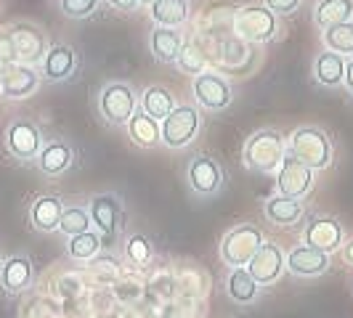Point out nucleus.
Wrapping results in <instances>:
<instances>
[{
	"label": "nucleus",
	"mask_w": 353,
	"mask_h": 318,
	"mask_svg": "<svg viewBox=\"0 0 353 318\" xmlns=\"http://www.w3.org/2000/svg\"><path fill=\"white\" fill-rule=\"evenodd\" d=\"M189 183L196 194L210 196L221 189V170L210 157H196L189 165Z\"/></svg>",
	"instance_id": "obj_17"
},
{
	"label": "nucleus",
	"mask_w": 353,
	"mask_h": 318,
	"mask_svg": "<svg viewBox=\"0 0 353 318\" xmlns=\"http://www.w3.org/2000/svg\"><path fill=\"white\" fill-rule=\"evenodd\" d=\"M143 6H154V3H157V0H141Z\"/></svg>",
	"instance_id": "obj_40"
},
{
	"label": "nucleus",
	"mask_w": 353,
	"mask_h": 318,
	"mask_svg": "<svg viewBox=\"0 0 353 318\" xmlns=\"http://www.w3.org/2000/svg\"><path fill=\"white\" fill-rule=\"evenodd\" d=\"M90 226H96L99 233H104L106 239H112L120 231V220H123V207L112 194H101L90 202Z\"/></svg>",
	"instance_id": "obj_11"
},
{
	"label": "nucleus",
	"mask_w": 353,
	"mask_h": 318,
	"mask_svg": "<svg viewBox=\"0 0 353 318\" xmlns=\"http://www.w3.org/2000/svg\"><path fill=\"white\" fill-rule=\"evenodd\" d=\"M128 127H130V138L139 143V146H154L159 141V125L157 120H152L143 109H136L133 117L128 120Z\"/></svg>",
	"instance_id": "obj_24"
},
{
	"label": "nucleus",
	"mask_w": 353,
	"mask_h": 318,
	"mask_svg": "<svg viewBox=\"0 0 353 318\" xmlns=\"http://www.w3.org/2000/svg\"><path fill=\"white\" fill-rule=\"evenodd\" d=\"M263 244V233L255 226H236L221 242V260L234 268L248 265Z\"/></svg>",
	"instance_id": "obj_2"
},
{
	"label": "nucleus",
	"mask_w": 353,
	"mask_h": 318,
	"mask_svg": "<svg viewBox=\"0 0 353 318\" xmlns=\"http://www.w3.org/2000/svg\"><path fill=\"white\" fill-rule=\"evenodd\" d=\"M353 14V0H321L316 6V24L330 30L337 24H345Z\"/></svg>",
	"instance_id": "obj_23"
},
{
	"label": "nucleus",
	"mask_w": 353,
	"mask_h": 318,
	"mask_svg": "<svg viewBox=\"0 0 353 318\" xmlns=\"http://www.w3.org/2000/svg\"><path fill=\"white\" fill-rule=\"evenodd\" d=\"M303 215V207L298 199H287V196H274L265 202V218L276 226H292L298 223Z\"/></svg>",
	"instance_id": "obj_22"
},
{
	"label": "nucleus",
	"mask_w": 353,
	"mask_h": 318,
	"mask_svg": "<svg viewBox=\"0 0 353 318\" xmlns=\"http://www.w3.org/2000/svg\"><path fill=\"white\" fill-rule=\"evenodd\" d=\"M152 17L159 27H176L183 24L189 17V3L186 0H157L152 6Z\"/></svg>",
	"instance_id": "obj_25"
},
{
	"label": "nucleus",
	"mask_w": 353,
	"mask_h": 318,
	"mask_svg": "<svg viewBox=\"0 0 353 318\" xmlns=\"http://www.w3.org/2000/svg\"><path fill=\"white\" fill-rule=\"evenodd\" d=\"M324 43L332 48V53H353V24H337L324 32Z\"/></svg>",
	"instance_id": "obj_31"
},
{
	"label": "nucleus",
	"mask_w": 353,
	"mask_h": 318,
	"mask_svg": "<svg viewBox=\"0 0 353 318\" xmlns=\"http://www.w3.org/2000/svg\"><path fill=\"white\" fill-rule=\"evenodd\" d=\"M0 88H3V67H0Z\"/></svg>",
	"instance_id": "obj_41"
},
{
	"label": "nucleus",
	"mask_w": 353,
	"mask_h": 318,
	"mask_svg": "<svg viewBox=\"0 0 353 318\" xmlns=\"http://www.w3.org/2000/svg\"><path fill=\"white\" fill-rule=\"evenodd\" d=\"M40 143H43L40 130L30 120H17L6 130V149L17 159H24V162L35 159L40 154Z\"/></svg>",
	"instance_id": "obj_6"
},
{
	"label": "nucleus",
	"mask_w": 353,
	"mask_h": 318,
	"mask_svg": "<svg viewBox=\"0 0 353 318\" xmlns=\"http://www.w3.org/2000/svg\"><path fill=\"white\" fill-rule=\"evenodd\" d=\"M37 88V74L27 64H8L3 67V96L6 98H24Z\"/></svg>",
	"instance_id": "obj_16"
},
{
	"label": "nucleus",
	"mask_w": 353,
	"mask_h": 318,
	"mask_svg": "<svg viewBox=\"0 0 353 318\" xmlns=\"http://www.w3.org/2000/svg\"><path fill=\"white\" fill-rule=\"evenodd\" d=\"M343 257H345V260L353 265V239L348 242V244H345V247H343Z\"/></svg>",
	"instance_id": "obj_39"
},
{
	"label": "nucleus",
	"mask_w": 353,
	"mask_h": 318,
	"mask_svg": "<svg viewBox=\"0 0 353 318\" xmlns=\"http://www.w3.org/2000/svg\"><path fill=\"white\" fill-rule=\"evenodd\" d=\"M234 30L248 43H265L276 32V19L263 6H245L234 17Z\"/></svg>",
	"instance_id": "obj_4"
},
{
	"label": "nucleus",
	"mask_w": 353,
	"mask_h": 318,
	"mask_svg": "<svg viewBox=\"0 0 353 318\" xmlns=\"http://www.w3.org/2000/svg\"><path fill=\"white\" fill-rule=\"evenodd\" d=\"M284 265H287L295 276H305V279H311V276H319V273H324V271L330 268V255L303 244V247H295L290 255H287Z\"/></svg>",
	"instance_id": "obj_15"
},
{
	"label": "nucleus",
	"mask_w": 353,
	"mask_h": 318,
	"mask_svg": "<svg viewBox=\"0 0 353 318\" xmlns=\"http://www.w3.org/2000/svg\"><path fill=\"white\" fill-rule=\"evenodd\" d=\"M314 186V176L311 167H305L301 159H295L292 154L282 159V170H279V191L287 199H301L311 191Z\"/></svg>",
	"instance_id": "obj_9"
},
{
	"label": "nucleus",
	"mask_w": 353,
	"mask_h": 318,
	"mask_svg": "<svg viewBox=\"0 0 353 318\" xmlns=\"http://www.w3.org/2000/svg\"><path fill=\"white\" fill-rule=\"evenodd\" d=\"M284 159L282 136L274 130H261L255 133L245 146V165L258 170V173H274Z\"/></svg>",
	"instance_id": "obj_1"
},
{
	"label": "nucleus",
	"mask_w": 353,
	"mask_h": 318,
	"mask_svg": "<svg viewBox=\"0 0 353 318\" xmlns=\"http://www.w3.org/2000/svg\"><path fill=\"white\" fill-rule=\"evenodd\" d=\"M199 117L192 106H176L165 120H162V141L170 149H183L194 138Z\"/></svg>",
	"instance_id": "obj_5"
},
{
	"label": "nucleus",
	"mask_w": 353,
	"mask_h": 318,
	"mask_svg": "<svg viewBox=\"0 0 353 318\" xmlns=\"http://www.w3.org/2000/svg\"><path fill=\"white\" fill-rule=\"evenodd\" d=\"M114 8H120V11H130V8H136L139 6V0H109Z\"/></svg>",
	"instance_id": "obj_37"
},
{
	"label": "nucleus",
	"mask_w": 353,
	"mask_h": 318,
	"mask_svg": "<svg viewBox=\"0 0 353 318\" xmlns=\"http://www.w3.org/2000/svg\"><path fill=\"white\" fill-rule=\"evenodd\" d=\"M258 284L255 279L248 273V268H234L229 273V284H226V292H229V297L234 302H239V305H250V302H255L258 297Z\"/></svg>",
	"instance_id": "obj_21"
},
{
	"label": "nucleus",
	"mask_w": 353,
	"mask_h": 318,
	"mask_svg": "<svg viewBox=\"0 0 353 318\" xmlns=\"http://www.w3.org/2000/svg\"><path fill=\"white\" fill-rule=\"evenodd\" d=\"M59 231L67 233V236H77V233H85L90 231V215L88 210L83 207H67L61 212V223H59Z\"/></svg>",
	"instance_id": "obj_30"
},
{
	"label": "nucleus",
	"mask_w": 353,
	"mask_h": 318,
	"mask_svg": "<svg viewBox=\"0 0 353 318\" xmlns=\"http://www.w3.org/2000/svg\"><path fill=\"white\" fill-rule=\"evenodd\" d=\"M343 77H345V85H348V90L353 93V59H351V64L345 67V74H343Z\"/></svg>",
	"instance_id": "obj_38"
},
{
	"label": "nucleus",
	"mask_w": 353,
	"mask_h": 318,
	"mask_svg": "<svg viewBox=\"0 0 353 318\" xmlns=\"http://www.w3.org/2000/svg\"><path fill=\"white\" fill-rule=\"evenodd\" d=\"M178 67L189 74H202L205 72V53L199 51L196 45H181V53H178Z\"/></svg>",
	"instance_id": "obj_32"
},
{
	"label": "nucleus",
	"mask_w": 353,
	"mask_h": 318,
	"mask_svg": "<svg viewBox=\"0 0 353 318\" xmlns=\"http://www.w3.org/2000/svg\"><path fill=\"white\" fill-rule=\"evenodd\" d=\"M8 32H11V40H14L17 59H21L24 64H37L40 59H46V37H43V32L37 27H32V24H17Z\"/></svg>",
	"instance_id": "obj_10"
},
{
	"label": "nucleus",
	"mask_w": 353,
	"mask_h": 318,
	"mask_svg": "<svg viewBox=\"0 0 353 318\" xmlns=\"http://www.w3.org/2000/svg\"><path fill=\"white\" fill-rule=\"evenodd\" d=\"M37 165L46 176H61L67 167L72 165V151L64 141L48 143L40 154H37Z\"/></svg>",
	"instance_id": "obj_20"
},
{
	"label": "nucleus",
	"mask_w": 353,
	"mask_h": 318,
	"mask_svg": "<svg viewBox=\"0 0 353 318\" xmlns=\"http://www.w3.org/2000/svg\"><path fill=\"white\" fill-rule=\"evenodd\" d=\"M152 51L159 61H176L181 53V35L170 27H157L152 32Z\"/></svg>",
	"instance_id": "obj_26"
},
{
	"label": "nucleus",
	"mask_w": 353,
	"mask_h": 318,
	"mask_svg": "<svg viewBox=\"0 0 353 318\" xmlns=\"http://www.w3.org/2000/svg\"><path fill=\"white\" fill-rule=\"evenodd\" d=\"M345 74V64L340 53H321L316 59V77L321 85H337Z\"/></svg>",
	"instance_id": "obj_29"
},
{
	"label": "nucleus",
	"mask_w": 353,
	"mask_h": 318,
	"mask_svg": "<svg viewBox=\"0 0 353 318\" xmlns=\"http://www.w3.org/2000/svg\"><path fill=\"white\" fill-rule=\"evenodd\" d=\"M194 96L205 109H223L231 101V88L218 74H196Z\"/></svg>",
	"instance_id": "obj_14"
},
{
	"label": "nucleus",
	"mask_w": 353,
	"mask_h": 318,
	"mask_svg": "<svg viewBox=\"0 0 353 318\" xmlns=\"http://www.w3.org/2000/svg\"><path fill=\"white\" fill-rule=\"evenodd\" d=\"M133 112H136V96H133V90L128 88V85L114 83V85L104 88V93H101V114L109 123H128L133 117Z\"/></svg>",
	"instance_id": "obj_8"
},
{
	"label": "nucleus",
	"mask_w": 353,
	"mask_h": 318,
	"mask_svg": "<svg viewBox=\"0 0 353 318\" xmlns=\"http://www.w3.org/2000/svg\"><path fill=\"white\" fill-rule=\"evenodd\" d=\"M101 236L99 233H93V231H85V233H77V236H72L67 249H70V257L72 260H80V263H85V260H93L96 255H99V249H101Z\"/></svg>",
	"instance_id": "obj_27"
},
{
	"label": "nucleus",
	"mask_w": 353,
	"mask_h": 318,
	"mask_svg": "<svg viewBox=\"0 0 353 318\" xmlns=\"http://www.w3.org/2000/svg\"><path fill=\"white\" fill-rule=\"evenodd\" d=\"M173 109H176V106H173V96L165 88L154 85V88H149L143 93V112H146L152 120H165Z\"/></svg>",
	"instance_id": "obj_28"
},
{
	"label": "nucleus",
	"mask_w": 353,
	"mask_h": 318,
	"mask_svg": "<svg viewBox=\"0 0 353 318\" xmlns=\"http://www.w3.org/2000/svg\"><path fill=\"white\" fill-rule=\"evenodd\" d=\"M74 70V51L70 45H53L43 59V74L48 80H67Z\"/></svg>",
	"instance_id": "obj_19"
},
{
	"label": "nucleus",
	"mask_w": 353,
	"mask_h": 318,
	"mask_svg": "<svg viewBox=\"0 0 353 318\" xmlns=\"http://www.w3.org/2000/svg\"><path fill=\"white\" fill-rule=\"evenodd\" d=\"M292 157L301 159L303 165L311 167V170H321L332 159L330 138L316 127H301L292 136Z\"/></svg>",
	"instance_id": "obj_3"
},
{
	"label": "nucleus",
	"mask_w": 353,
	"mask_h": 318,
	"mask_svg": "<svg viewBox=\"0 0 353 318\" xmlns=\"http://www.w3.org/2000/svg\"><path fill=\"white\" fill-rule=\"evenodd\" d=\"M61 11L70 19H85L96 11V0H61Z\"/></svg>",
	"instance_id": "obj_34"
},
{
	"label": "nucleus",
	"mask_w": 353,
	"mask_h": 318,
	"mask_svg": "<svg viewBox=\"0 0 353 318\" xmlns=\"http://www.w3.org/2000/svg\"><path fill=\"white\" fill-rule=\"evenodd\" d=\"M32 284V260L27 255H11L0 263V286L6 295H19Z\"/></svg>",
	"instance_id": "obj_13"
},
{
	"label": "nucleus",
	"mask_w": 353,
	"mask_h": 318,
	"mask_svg": "<svg viewBox=\"0 0 353 318\" xmlns=\"http://www.w3.org/2000/svg\"><path fill=\"white\" fill-rule=\"evenodd\" d=\"M61 212H64V204L59 196H37L30 207V220L37 231L51 233L61 223Z\"/></svg>",
	"instance_id": "obj_18"
},
{
	"label": "nucleus",
	"mask_w": 353,
	"mask_h": 318,
	"mask_svg": "<svg viewBox=\"0 0 353 318\" xmlns=\"http://www.w3.org/2000/svg\"><path fill=\"white\" fill-rule=\"evenodd\" d=\"M8 64H17V51H14L11 32L3 30L0 32V67H8Z\"/></svg>",
	"instance_id": "obj_35"
},
{
	"label": "nucleus",
	"mask_w": 353,
	"mask_h": 318,
	"mask_svg": "<svg viewBox=\"0 0 353 318\" xmlns=\"http://www.w3.org/2000/svg\"><path fill=\"white\" fill-rule=\"evenodd\" d=\"M125 255H128V260L136 265H146L152 260V244H149V239L141 236V233H136V236H130L128 239V244H125Z\"/></svg>",
	"instance_id": "obj_33"
},
{
	"label": "nucleus",
	"mask_w": 353,
	"mask_h": 318,
	"mask_svg": "<svg viewBox=\"0 0 353 318\" xmlns=\"http://www.w3.org/2000/svg\"><path fill=\"white\" fill-rule=\"evenodd\" d=\"M287 268L284 265V255L282 249L276 247V244H261V249L255 252V257L248 263V273L255 279L258 286H268V284H274L279 276H282V271Z\"/></svg>",
	"instance_id": "obj_7"
},
{
	"label": "nucleus",
	"mask_w": 353,
	"mask_h": 318,
	"mask_svg": "<svg viewBox=\"0 0 353 318\" xmlns=\"http://www.w3.org/2000/svg\"><path fill=\"white\" fill-rule=\"evenodd\" d=\"M298 3L301 0H265V8L274 14V11H279V14H290V11H295L298 8Z\"/></svg>",
	"instance_id": "obj_36"
},
{
	"label": "nucleus",
	"mask_w": 353,
	"mask_h": 318,
	"mask_svg": "<svg viewBox=\"0 0 353 318\" xmlns=\"http://www.w3.org/2000/svg\"><path fill=\"white\" fill-rule=\"evenodd\" d=\"M343 244V226L335 218H314L305 229V247H314L319 252H335Z\"/></svg>",
	"instance_id": "obj_12"
}]
</instances>
